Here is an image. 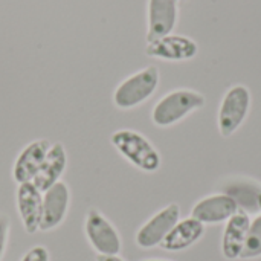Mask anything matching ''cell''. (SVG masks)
Instances as JSON below:
<instances>
[{"label": "cell", "instance_id": "1", "mask_svg": "<svg viewBox=\"0 0 261 261\" xmlns=\"http://www.w3.org/2000/svg\"><path fill=\"white\" fill-rule=\"evenodd\" d=\"M115 150L133 167L144 173H156L162 159L156 147L139 132L132 128H119L110 136Z\"/></svg>", "mask_w": 261, "mask_h": 261}, {"label": "cell", "instance_id": "2", "mask_svg": "<svg viewBox=\"0 0 261 261\" xmlns=\"http://www.w3.org/2000/svg\"><path fill=\"white\" fill-rule=\"evenodd\" d=\"M161 73L156 66H147L124 78L113 90L112 101L119 110H132L148 101L159 87Z\"/></svg>", "mask_w": 261, "mask_h": 261}, {"label": "cell", "instance_id": "3", "mask_svg": "<svg viewBox=\"0 0 261 261\" xmlns=\"http://www.w3.org/2000/svg\"><path fill=\"white\" fill-rule=\"evenodd\" d=\"M203 106L205 96L202 93L190 89H177L164 95L156 102L151 112V119L158 127H170Z\"/></svg>", "mask_w": 261, "mask_h": 261}, {"label": "cell", "instance_id": "4", "mask_svg": "<svg viewBox=\"0 0 261 261\" xmlns=\"http://www.w3.org/2000/svg\"><path fill=\"white\" fill-rule=\"evenodd\" d=\"M84 236L96 255H119L122 251L118 228L96 208H90L84 216Z\"/></svg>", "mask_w": 261, "mask_h": 261}, {"label": "cell", "instance_id": "5", "mask_svg": "<svg viewBox=\"0 0 261 261\" xmlns=\"http://www.w3.org/2000/svg\"><path fill=\"white\" fill-rule=\"evenodd\" d=\"M251 107V92L246 86H232L223 96L219 110V130L222 136H231L245 121Z\"/></svg>", "mask_w": 261, "mask_h": 261}, {"label": "cell", "instance_id": "6", "mask_svg": "<svg viewBox=\"0 0 261 261\" xmlns=\"http://www.w3.org/2000/svg\"><path fill=\"white\" fill-rule=\"evenodd\" d=\"M180 220V208L176 203H170L156 214H153L136 232L135 243L141 249H153L161 246L164 239L170 234L174 225Z\"/></svg>", "mask_w": 261, "mask_h": 261}, {"label": "cell", "instance_id": "7", "mask_svg": "<svg viewBox=\"0 0 261 261\" xmlns=\"http://www.w3.org/2000/svg\"><path fill=\"white\" fill-rule=\"evenodd\" d=\"M72 194L64 180H60L43 193V213L40 232H50L60 228L67 219Z\"/></svg>", "mask_w": 261, "mask_h": 261}, {"label": "cell", "instance_id": "8", "mask_svg": "<svg viewBox=\"0 0 261 261\" xmlns=\"http://www.w3.org/2000/svg\"><path fill=\"white\" fill-rule=\"evenodd\" d=\"M15 206L24 232L29 236L40 232L41 213H43V193L32 182L17 185Z\"/></svg>", "mask_w": 261, "mask_h": 261}, {"label": "cell", "instance_id": "9", "mask_svg": "<svg viewBox=\"0 0 261 261\" xmlns=\"http://www.w3.org/2000/svg\"><path fill=\"white\" fill-rule=\"evenodd\" d=\"M50 145H52L50 141L44 138H38V139L31 141L20 150L11 170L12 180L17 185L32 182L35 179Z\"/></svg>", "mask_w": 261, "mask_h": 261}, {"label": "cell", "instance_id": "10", "mask_svg": "<svg viewBox=\"0 0 261 261\" xmlns=\"http://www.w3.org/2000/svg\"><path fill=\"white\" fill-rule=\"evenodd\" d=\"M179 18V0H148L147 43L173 34Z\"/></svg>", "mask_w": 261, "mask_h": 261}, {"label": "cell", "instance_id": "11", "mask_svg": "<svg viewBox=\"0 0 261 261\" xmlns=\"http://www.w3.org/2000/svg\"><path fill=\"white\" fill-rule=\"evenodd\" d=\"M197 43L187 37L170 34L162 38L147 43L145 54L151 58L165 60V61H187L197 55Z\"/></svg>", "mask_w": 261, "mask_h": 261}, {"label": "cell", "instance_id": "12", "mask_svg": "<svg viewBox=\"0 0 261 261\" xmlns=\"http://www.w3.org/2000/svg\"><path fill=\"white\" fill-rule=\"evenodd\" d=\"M237 202L228 194H216L199 200L191 211V217L203 225H217L228 222L237 211Z\"/></svg>", "mask_w": 261, "mask_h": 261}, {"label": "cell", "instance_id": "13", "mask_svg": "<svg viewBox=\"0 0 261 261\" xmlns=\"http://www.w3.org/2000/svg\"><path fill=\"white\" fill-rule=\"evenodd\" d=\"M67 168V151L66 147L61 142H52L35 179L32 184L44 193L60 180H63V176Z\"/></svg>", "mask_w": 261, "mask_h": 261}, {"label": "cell", "instance_id": "14", "mask_svg": "<svg viewBox=\"0 0 261 261\" xmlns=\"http://www.w3.org/2000/svg\"><path fill=\"white\" fill-rule=\"evenodd\" d=\"M251 219L243 210H239L228 222L222 237V254L226 260H237L242 255L248 237Z\"/></svg>", "mask_w": 261, "mask_h": 261}, {"label": "cell", "instance_id": "15", "mask_svg": "<svg viewBox=\"0 0 261 261\" xmlns=\"http://www.w3.org/2000/svg\"><path fill=\"white\" fill-rule=\"evenodd\" d=\"M205 234V225L194 217L179 220L170 234L161 243V248L167 252H180L196 245Z\"/></svg>", "mask_w": 261, "mask_h": 261}, {"label": "cell", "instance_id": "16", "mask_svg": "<svg viewBox=\"0 0 261 261\" xmlns=\"http://www.w3.org/2000/svg\"><path fill=\"white\" fill-rule=\"evenodd\" d=\"M261 188L251 182H236L226 187L225 194L231 196L240 210L243 211H257L258 210V194Z\"/></svg>", "mask_w": 261, "mask_h": 261}, {"label": "cell", "instance_id": "17", "mask_svg": "<svg viewBox=\"0 0 261 261\" xmlns=\"http://www.w3.org/2000/svg\"><path fill=\"white\" fill-rule=\"evenodd\" d=\"M261 257V214L257 216L248 231V237L245 242V248L242 251L240 258L243 260H251V258H258Z\"/></svg>", "mask_w": 261, "mask_h": 261}, {"label": "cell", "instance_id": "18", "mask_svg": "<svg viewBox=\"0 0 261 261\" xmlns=\"http://www.w3.org/2000/svg\"><path fill=\"white\" fill-rule=\"evenodd\" d=\"M9 236H11V220L8 214L0 213V261L3 260L8 243H9Z\"/></svg>", "mask_w": 261, "mask_h": 261}, {"label": "cell", "instance_id": "19", "mask_svg": "<svg viewBox=\"0 0 261 261\" xmlns=\"http://www.w3.org/2000/svg\"><path fill=\"white\" fill-rule=\"evenodd\" d=\"M20 261H50V252L46 246L35 245L21 255Z\"/></svg>", "mask_w": 261, "mask_h": 261}, {"label": "cell", "instance_id": "20", "mask_svg": "<svg viewBox=\"0 0 261 261\" xmlns=\"http://www.w3.org/2000/svg\"><path fill=\"white\" fill-rule=\"evenodd\" d=\"M96 261H125L121 255H96Z\"/></svg>", "mask_w": 261, "mask_h": 261}, {"label": "cell", "instance_id": "21", "mask_svg": "<svg viewBox=\"0 0 261 261\" xmlns=\"http://www.w3.org/2000/svg\"><path fill=\"white\" fill-rule=\"evenodd\" d=\"M142 261H170V260H161V258H148V260H142Z\"/></svg>", "mask_w": 261, "mask_h": 261}, {"label": "cell", "instance_id": "22", "mask_svg": "<svg viewBox=\"0 0 261 261\" xmlns=\"http://www.w3.org/2000/svg\"><path fill=\"white\" fill-rule=\"evenodd\" d=\"M258 210L261 211V193L258 194Z\"/></svg>", "mask_w": 261, "mask_h": 261}, {"label": "cell", "instance_id": "23", "mask_svg": "<svg viewBox=\"0 0 261 261\" xmlns=\"http://www.w3.org/2000/svg\"><path fill=\"white\" fill-rule=\"evenodd\" d=\"M179 2H185V0H179Z\"/></svg>", "mask_w": 261, "mask_h": 261}]
</instances>
